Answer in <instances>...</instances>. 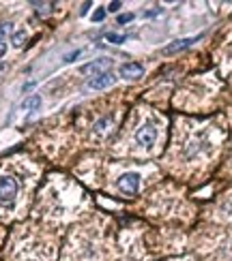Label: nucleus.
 Segmentation results:
<instances>
[{"label":"nucleus","mask_w":232,"mask_h":261,"mask_svg":"<svg viewBox=\"0 0 232 261\" xmlns=\"http://www.w3.org/2000/svg\"><path fill=\"white\" fill-rule=\"evenodd\" d=\"M155 141H157V127L151 125V122H146V125H142L135 130V143H138V146L151 148Z\"/></svg>","instance_id":"1"},{"label":"nucleus","mask_w":232,"mask_h":261,"mask_svg":"<svg viewBox=\"0 0 232 261\" xmlns=\"http://www.w3.org/2000/svg\"><path fill=\"white\" fill-rule=\"evenodd\" d=\"M116 184H118L120 193H125V195H135V193H138V189H140V174H135V171L122 174Z\"/></svg>","instance_id":"2"},{"label":"nucleus","mask_w":232,"mask_h":261,"mask_svg":"<svg viewBox=\"0 0 232 261\" xmlns=\"http://www.w3.org/2000/svg\"><path fill=\"white\" fill-rule=\"evenodd\" d=\"M17 195V182L11 176H0V201L11 203Z\"/></svg>","instance_id":"3"},{"label":"nucleus","mask_w":232,"mask_h":261,"mask_svg":"<svg viewBox=\"0 0 232 261\" xmlns=\"http://www.w3.org/2000/svg\"><path fill=\"white\" fill-rule=\"evenodd\" d=\"M114 81H116V75L110 71H104V73L95 75V77L88 81V88H91V90H104V88H110Z\"/></svg>","instance_id":"4"},{"label":"nucleus","mask_w":232,"mask_h":261,"mask_svg":"<svg viewBox=\"0 0 232 261\" xmlns=\"http://www.w3.org/2000/svg\"><path fill=\"white\" fill-rule=\"evenodd\" d=\"M122 77L125 79H138L142 73H144V68H142V65H138V63H125L120 66V71H118Z\"/></svg>","instance_id":"5"},{"label":"nucleus","mask_w":232,"mask_h":261,"mask_svg":"<svg viewBox=\"0 0 232 261\" xmlns=\"http://www.w3.org/2000/svg\"><path fill=\"white\" fill-rule=\"evenodd\" d=\"M112 65V60H108V58H101V60H95V63H88V65H84L82 66V73L84 75H88V73H93V71H104V68H108Z\"/></svg>","instance_id":"6"},{"label":"nucleus","mask_w":232,"mask_h":261,"mask_svg":"<svg viewBox=\"0 0 232 261\" xmlns=\"http://www.w3.org/2000/svg\"><path fill=\"white\" fill-rule=\"evenodd\" d=\"M198 41V37H189V39H181V41H176V43H170L166 50V54H172V52H181V50H185V47H189V45H194Z\"/></svg>","instance_id":"7"},{"label":"nucleus","mask_w":232,"mask_h":261,"mask_svg":"<svg viewBox=\"0 0 232 261\" xmlns=\"http://www.w3.org/2000/svg\"><path fill=\"white\" fill-rule=\"evenodd\" d=\"M39 105H41V97L39 94H32L30 99H26L22 103V109H26V112H35V109H39Z\"/></svg>","instance_id":"8"},{"label":"nucleus","mask_w":232,"mask_h":261,"mask_svg":"<svg viewBox=\"0 0 232 261\" xmlns=\"http://www.w3.org/2000/svg\"><path fill=\"white\" fill-rule=\"evenodd\" d=\"M106 41H110V43H114V45H120V43H125V41H127V37H125V34L108 32V34H106Z\"/></svg>","instance_id":"9"},{"label":"nucleus","mask_w":232,"mask_h":261,"mask_svg":"<svg viewBox=\"0 0 232 261\" xmlns=\"http://www.w3.org/2000/svg\"><path fill=\"white\" fill-rule=\"evenodd\" d=\"M108 129H110V118H101L97 125H95V133H97V135H104Z\"/></svg>","instance_id":"10"},{"label":"nucleus","mask_w":232,"mask_h":261,"mask_svg":"<svg viewBox=\"0 0 232 261\" xmlns=\"http://www.w3.org/2000/svg\"><path fill=\"white\" fill-rule=\"evenodd\" d=\"M24 41H26V30H17V32H13V37H11V43L19 47V45H24Z\"/></svg>","instance_id":"11"},{"label":"nucleus","mask_w":232,"mask_h":261,"mask_svg":"<svg viewBox=\"0 0 232 261\" xmlns=\"http://www.w3.org/2000/svg\"><path fill=\"white\" fill-rule=\"evenodd\" d=\"M78 56H82V50H73L71 54H67V56L63 58V63L65 65H71V63H76V60H78Z\"/></svg>","instance_id":"12"},{"label":"nucleus","mask_w":232,"mask_h":261,"mask_svg":"<svg viewBox=\"0 0 232 261\" xmlns=\"http://www.w3.org/2000/svg\"><path fill=\"white\" fill-rule=\"evenodd\" d=\"M32 6H35V11L39 13V15H45V13H50V6H52V4H45V2H32Z\"/></svg>","instance_id":"13"},{"label":"nucleus","mask_w":232,"mask_h":261,"mask_svg":"<svg viewBox=\"0 0 232 261\" xmlns=\"http://www.w3.org/2000/svg\"><path fill=\"white\" fill-rule=\"evenodd\" d=\"M11 32H13V24H0V43H2V39Z\"/></svg>","instance_id":"14"},{"label":"nucleus","mask_w":232,"mask_h":261,"mask_svg":"<svg viewBox=\"0 0 232 261\" xmlns=\"http://www.w3.org/2000/svg\"><path fill=\"white\" fill-rule=\"evenodd\" d=\"M133 19V13H125V15H118L116 17V26H125L127 22H131Z\"/></svg>","instance_id":"15"},{"label":"nucleus","mask_w":232,"mask_h":261,"mask_svg":"<svg viewBox=\"0 0 232 261\" xmlns=\"http://www.w3.org/2000/svg\"><path fill=\"white\" fill-rule=\"evenodd\" d=\"M106 11H108V9H97V11H95V15H93L95 22H101V19L106 17Z\"/></svg>","instance_id":"16"},{"label":"nucleus","mask_w":232,"mask_h":261,"mask_svg":"<svg viewBox=\"0 0 232 261\" xmlns=\"http://www.w3.org/2000/svg\"><path fill=\"white\" fill-rule=\"evenodd\" d=\"M120 6H122V2H118V0H116V2H110V4H108V11H110V13H116V11H120Z\"/></svg>","instance_id":"17"},{"label":"nucleus","mask_w":232,"mask_h":261,"mask_svg":"<svg viewBox=\"0 0 232 261\" xmlns=\"http://www.w3.org/2000/svg\"><path fill=\"white\" fill-rule=\"evenodd\" d=\"M91 6H93L91 2H84V4H82V9H80V15H82V17H84V15H86V13H88V11H91Z\"/></svg>","instance_id":"18"},{"label":"nucleus","mask_w":232,"mask_h":261,"mask_svg":"<svg viewBox=\"0 0 232 261\" xmlns=\"http://www.w3.org/2000/svg\"><path fill=\"white\" fill-rule=\"evenodd\" d=\"M161 13V9H153V11H146L144 13V17H157Z\"/></svg>","instance_id":"19"},{"label":"nucleus","mask_w":232,"mask_h":261,"mask_svg":"<svg viewBox=\"0 0 232 261\" xmlns=\"http://www.w3.org/2000/svg\"><path fill=\"white\" fill-rule=\"evenodd\" d=\"M4 52H6V43H4V41H2V43H0V58L4 56Z\"/></svg>","instance_id":"20"},{"label":"nucleus","mask_w":232,"mask_h":261,"mask_svg":"<svg viewBox=\"0 0 232 261\" xmlns=\"http://www.w3.org/2000/svg\"><path fill=\"white\" fill-rule=\"evenodd\" d=\"M32 86H35V84H32V81H28V84H24V88H22V90L26 92V90H30V88H32Z\"/></svg>","instance_id":"21"}]
</instances>
